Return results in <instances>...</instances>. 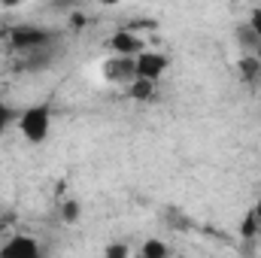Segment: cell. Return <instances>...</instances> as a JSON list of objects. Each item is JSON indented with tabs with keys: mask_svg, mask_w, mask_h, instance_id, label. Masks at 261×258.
Instances as JSON below:
<instances>
[{
	"mask_svg": "<svg viewBox=\"0 0 261 258\" xmlns=\"http://www.w3.org/2000/svg\"><path fill=\"white\" fill-rule=\"evenodd\" d=\"M49 131H52V110H49V104H34V107H28L18 116V134L31 146L46 143L49 140Z\"/></svg>",
	"mask_w": 261,
	"mask_h": 258,
	"instance_id": "cell-1",
	"label": "cell"
},
{
	"mask_svg": "<svg viewBox=\"0 0 261 258\" xmlns=\"http://www.w3.org/2000/svg\"><path fill=\"white\" fill-rule=\"evenodd\" d=\"M170 67V58L158 49H146L134 58V70H137V79H146V82H158Z\"/></svg>",
	"mask_w": 261,
	"mask_h": 258,
	"instance_id": "cell-2",
	"label": "cell"
},
{
	"mask_svg": "<svg viewBox=\"0 0 261 258\" xmlns=\"http://www.w3.org/2000/svg\"><path fill=\"white\" fill-rule=\"evenodd\" d=\"M110 52L116 58H137L140 52H146V43H143V37L134 28H119L110 37Z\"/></svg>",
	"mask_w": 261,
	"mask_h": 258,
	"instance_id": "cell-3",
	"label": "cell"
},
{
	"mask_svg": "<svg viewBox=\"0 0 261 258\" xmlns=\"http://www.w3.org/2000/svg\"><path fill=\"white\" fill-rule=\"evenodd\" d=\"M0 258H43V246L34 234H12L0 246Z\"/></svg>",
	"mask_w": 261,
	"mask_h": 258,
	"instance_id": "cell-4",
	"label": "cell"
},
{
	"mask_svg": "<svg viewBox=\"0 0 261 258\" xmlns=\"http://www.w3.org/2000/svg\"><path fill=\"white\" fill-rule=\"evenodd\" d=\"M49 40H52L49 31H43V28H31V24H21V28L9 31V43H12L15 49H43Z\"/></svg>",
	"mask_w": 261,
	"mask_h": 258,
	"instance_id": "cell-5",
	"label": "cell"
},
{
	"mask_svg": "<svg viewBox=\"0 0 261 258\" xmlns=\"http://www.w3.org/2000/svg\"><path fill=\"white\" fill-rule=\"evenodd\" d=\"M103 79L107 82H116V85H130L134 79H137V70H134V58H110V61H103Z\"/></svg>",
	"mask_w": 261,
	"mask_h": 258,
	"instance_id": "cell-6",
	"label": "cell"
},
{
	"mask_svg": "<svg viewBox=\"0 0 261 258\" xmlns=\"http://www.w3.org/2000/svg\"><path fill=\"white\" fill-rule=\"evenodd\" d=\"M128 94L134 100H152L155 97V82H146V79H134L128 85Z\"/></svg>",
	"mask_w": 261,
	"mask_h": 258,
	"instance_id": "cell-7",
	"label": "cell"
},
{
	"mask_svg": "<svg viewBox=\"0 0 261 258\" xmlns=\"http://www.w3.org/2000/svg\"><path fill=\"white\" fill-rule=\"evenodd\" d=\"M258 231H261V222H258V216H255V213L249 210V213L243 216V225H240V237H243V240H252V237H255Z\"/></svg>",
	"mask_w": 261,
	"mask_h": 258,
	"instance_id": "cell-8",
	"label": "cell"
},
{
	"mask_svg": "<svg viewBox=\"0 0 261 258\" xmlns=\"http://www.w3.org/2000/svg\"><path fill=\"white\" fill-rule=\"evenodd\" d=\"M167 255H170V252H167V243H164V240H155V237H152V240L143 243V258H167Z\"/></svg>",
	"mask_w": 261,
	"mask_h": 258,
	"instance_id": "cell-9",
	"label": "cell"
},
{
	"mask_svg": "<svg viewBox=\"0 0 261 258\" xmlns=\"http://www.w3.org/2000/svg\"><path fill=\"white\" fill-rule=\"evenodd\" d=\"M103 258H130L128 243H110L107 252H103Z\"/></svg>",
	"mask_w": 261,
	"mask_h": 258,
	"instance_id": "cell-10",
	"label": "cell"
},
{
	"mask_svg": "<svg viewBox=\"0 0 261 258\" xmlns=\"http://www.w3.org/2000/svg\"><path fill=\"white\" fill-rule=\"evenodd\" d=\"M252 34H255V40L261 43V6H255L252 12H249V24H246Z\"/></svg>",
	"mask_w": 261,
	"mask_h": 258,
	"instance_id": "cell-11",
	"label": "cell"
},
{
	"mask_svg": "<svg viewBox=\"0 0 261 258\" xmlns=\"http://www.w3.org/2000/svg\"><path fill=\"white\" fill-rule=\"evenodd\" d=\"M61 213H64V222H76V216H79V203H76V200H67L64 207H61Z\"/></svg>",
	"mask_w": 261,
	"mask_h": 258,
	"instance_id": "cell-12",
	"label": "cell"
},
{
	"mask_svg": "<svg viewBox=\"0 0 261 258\" xmlns=\"http://www.w3.org/2000/svg\"><path fill=\"white\" fill-rule=\"evenodd\" d=\"M6 122H9V110L0 107V134H3V128H6Z\"/></svg>",
	"mask_w": 261,
	"mask_h": 258,
	"instance_id": "cell-13",
	"label": "cell"
},
{
	"mask_svg": "<svg viewBox=\"0 0 261 258\" xmlns=\"http://www.w3.org/2000/svg\"><path fill=\"white\" fill-rule=\"evenodd\" d=\"M252 213L258 216V222H261V200H258V203H255V207H252Z\"/></svg>",
	"mask_w": 261,
	"mask_h": 258,
	"instance_id": "cell-14",
	"label": "cell"
},
{
	"mask_svg": "<svg viewBox=\"0 0 261 258\" xmlns=\"http://www.w3.org/2000/svg\"><path fill=\"white\" fill-rule=\"evenodd\" d=\"M3 37H6V34H3V28H0V40H3Z\"/></svg>",
	"mask_w": 261,
	"mask_h": 258,
	"instance_id": "cell-15",
	"label": "cell"
},
{
	"mask_svg": "<svg viewBox=\"0 0 261 258\" xmlns=\"http://www.w3.org/2000/svg\"><path fill=\"white\" fill-rule=\"evenodd\" d=\"M167 258H173V255H167Z\"/></svg>",
	"mask_w": 261,
	"mask_h": 258,
	"instance_id": "cell-16",
	"label": "cell"
}]
</instances>
